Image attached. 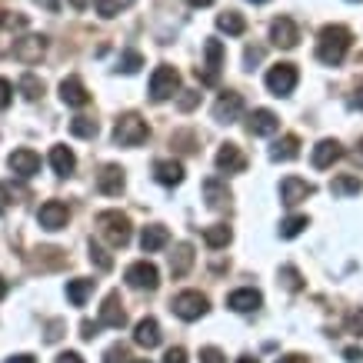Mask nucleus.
Here are the masks:
<instances>
[{
    "instance_id": "nucleus-45",
    "label": "nucleus",
    "mask_w": 363,
    "mask_h": 363,
    "mask_svg": "<svg viewBox=\"0 0 363 363\" xmlns=\"http://www.w3.org/2000/svg\"><path fill=\"white\" fill-rule=\"evenodd\" d=\"M164 363H187V353H184V347H174V350H167Z\"/></svg>"
},
{
    "instance_id": "nucleus-25",
    "label": "nucleus",
    "mask_w": 363,
    "mask_h": 363,
    "mask_svg": "<svg viewBox=\"0 0 363 363\" xmlns=\"http://www.w3.org/2000/svg\"><path fill=\"white\" fill-rule=\"evenodd\" d=\"M50 167H54L57 177H67V174H74V167H77V157L70 154L67 147H54V150H50Z\"/></svg>"
},
{
    "instance_id": "nucleus-50",
    "label": "nucleus",
    "mask_w": 363,
    "mask_h": 363,
    "mask_svg": "<svg viewBox=\"0 0 363 363\" xmlns=\"http://www.w3.org/2000/svg\"><path fill=\"white\" fill-rule=\"evenodd\" d=\"M277 363H307V357H300V353H290V357H284V360Z\"/></svg>"
},
{
    "instance_id": "nucleus-40",
    "label": "nucleus",
    "mask_w": 363,
    "mask_h": 363,
    "mask_svg": "<svg viewBox=\"0 0 363 363\" xmlns=\"http://www.w3.org/2000/svg\"><path fill=\"white\" fill-rule=\"evenodd\" d=\"M280 280L286 284V290H300V286H303L300 284V274L294 270V267H284V270H280Z\"/></svg>"
},
{
    "instance_id": "nucleus-4",
    "label": "nucleus",
    "mask_w": 363,
    "mask_h": 363,
    "mask_svg": "<svg viewBox=\"0 0 363 363\" xmlns=\"http://www.w3.org/2000/svg\"><path fill=\"white\" fill-rule=\"evenodd\" d=\"M203 54H207V64L197 67V77H200V84L217 87V84H220V67H223V44L220 40H207V44H203Z\"/></svg>"
},
{
    "instance_id": "nucleus-44",
    "label": "nucleus",
    "mask_w": 363,
    "mask_h": 363,
    "mask_svg": "<svg viewBox=\"0 0 363 363\" xmlns=\"http://www.w3.org/2000/svg\"><path fill=\"white\" fill-rule=\"evenodd\" d=\"M100 327H104V323H90V320H84V323H80V337H84V340H94Z\"/></svg>"
},
{
    "instance_id": "nucleus-10",
    "label": "nucleus",
    "mask_w": 363,
    "mask_h": 363,
    "mask_svg": "<svg viewBox=\"0 0 363 363\" xmlns=\"http://www.w3.org/2000/svg\"><path fill=\"white\" fill-rule=\"evenodd\" d=\"M44 50H47V40L44 37H37V33L21 37V40L13 44V57H17L21 64H37V60L44 57Z\"/></svg>"
},
{
    "instance_id": "nucleus-47",
    "label": "nucleus",
    "mask_w": 363,
    "mask_h": 363,
    "mask_svg": "<svg viewBox=\"0 0 363 363\" xmlns=\"http://www.w3.org/2000/svg\"><path fill=\"white\" fill-rule=\"evenodd\" d=\"M7 207H11V187H7V184H0V213H4Z\"/></svg>"
},
{
    "instance_id": "nucleus-24",
    "label": "nucleus",
    "mask_w": 363,
    "mask_h": 363,
    "mask_svg": "<svg viewBox=\"0 0 363 363\" xmlns=\"http://www.w3.org/2000/svg\"><path fill=\"white\" fill-rule=\"evenodd\" d=\"M167 240H170L167 227H143V233H140V247H143V253H157L160 247H167Z\"/></svg>"
},
{
    "instance_id": "nucleus-2",
    "label": "nucleus",
    "mask_w": 363,
    "mask_h": 363,
    "mask_svg": "<svg viewBox=\"0 0 363 363\" xmlns=\"http://www.w3.org/2000/svg\"><path fill=\"white\" fill-rule=\"evenodd\" d=\"M147 137H150V127L137 113H123L121 121H117V127H113V140L121 143V147H140Z\"/></svg>"
},
{
    "instance_id": "nucleus-37",
    "label": "nucleus",
    "mask_w": 363,
    "mask_h": 363,
    "mask_svg": "<svg viewBox=\"0 0 363 363\" xmlns=\"http://www.w3.org/2000/svg\"><path fill=\"white\" fill-rule=\"evenodd\" d=\"M104 363H133V357L123 343H117V347H111V350L104 353Z\"/></svg>"
},
{
    "instance_id": "nucleus-13",
    "label": "nucleus",
    "mask_w": 363,
    "mask_h": 363,
    "mask_svg": "<svg viewBox=\"0 0 363 363\" xmlns=\"http://www.w3.org/2000/svg\"><path fill=\"white\" fill-rule=\"evenodd\" d=\"M313 197V184H307V180H300V177H286L284 184H280V200H284L286 207H294V203H300V200Z\"/></svg>"
},
{
    "instance_id": "nucleus-19",
    "label": "nucleus",
    "mask_w": 363,
    "mask_h": 363,
    "mask_svg": "<svg viewBox=\"0 0 363 363\" xmlns=\"http://www.w3.org/2000/svg\"><path fill=\"white\" fill-rule=\"evenodd\" d=\"M240 113H243V97H240V94H223V97L217 100V107H213V117H217V121H223V123L237 121Z\"/></svg>"
},
{
    "instance_id": "nucleus-16",
    "label": "nucleus",
    "mask_w": 363,
    "mask_h": 363,
    "mask_svg": "<svg viewBox=\"0 0 363 363\" xmlns=\"http://www.w3.org/2000/svg\"><path fill=\"white\" fill-rule=\"evenodd\" d=\"M217 167H220L223 174H240L243 167H247V157L240 154L237 143H223L220 154H217Z\"/></svg>"
},
{
    "instance_id": "nucleus-28",
    "label": "nucleus",
    "mask_w": 363,
    "mask_h": 363,
    "mask_svg": "<svg viewBox=\"0 0 363 363\" xmlns=\"http://www.w3.org/2000/svg\"><path fill=\"white\" fill-rule=\"evenodd\" d=\"M363 190V180L353 174H343V177H333L330 184V194L333 197H350V194H360Z\"/></svg>"
},
{
    "instance_id": "nucleus-32",
    "label": "nucleus",
    "mask_w": 363,
    "mask_h": 363,
    "mask_svg": "<svg viewBox=\"0 0 363 363\" xmlns=\"http://www.w3.org/2000/svg\"><path fill=\"white\" fill-rule=\"evenodd\" d=\"M90 290H94V280H70V284H67V297H70L74 307H84L90 297Z\"/></svg>"
},
{
    "instance_id": "nucleus-33",
    "label": "nucleus",
    "mask_w": 363,
    "mask_h": 363,
    "mask_svg": "<svg viewBox=\"0 0 363 363\" xmlns=\"http://www.w3.org/2000/svg\"><path fill=\"white\" fill-rule=\"evenodd\" d=\"M130 4H133V0H100V4H97V13L111 21V17H117L121 11H127Z\"/></svg>"
},
{
    "instance_id": "nucleus-46",
    "label": "nucleus",
    "mask_w": 363,
    "mask_h": 363,
    "mask_svg": "<svg viewBox=\"0 0 363 363\" xmlns=\"http://www.w3.org/2000/svg\"><path fill=\"white\" fill-rule=\"evenodd\" d=\"M200 94H194V90H187V97H180V111H194L197 107Z\"/></svg>"
},
{
    "instance_id": "nucleus-23",
    "label": "nucleus",
    "mask_w": 363,
    "mask_h": 363,
    "mask_svg": "<svg viewBox=\"0 0 363 363\" xmlns=\"http://www.w3.org/2000/svg\"><path fill=\"white\" fill-rule=\"evenodd\" d=\"M340 157H343V150L337 140H320L317 147H313V167H317V170H327V167H330L333 160H340Z\"/></svg>"
},
{
    "instance_id": "nucleus-8",
    "label": "nucleus",
    "mask_w": 363,
    "mask_h": 363,
    "mask_svg": "<svg viewBox=\"0 0 363 363\" xmlns=\"http://www.w3.org/2000/svg\"><path fill=\"white\" fill-rule=\"evenodd\" d=\"M37 220H40L44 230H64L67 220H70V210L60 200H47L44 207H40V213H37Z\"/></svg>"
},
{
    "instance_id": "nucleus-36",
    "label": "nucleus",
    "mask_w": 363,
    "mask_h": 363,
    "mask_svg": "<svg viewBox=\"0 0 363 363\" xmlns=\"http://www.w3.org/2000/svg\"><path fill=\"white\" fill-rule=\"evenodd\" d=\"M21 90H23V97H27V100H37L40 94H44V84L33 77V74H23V77H21Z\"/></svg>"
},
{
    "instance_id": "nucleus-22",
    "label": "nucleus",
    "mask_w": 363,
    "mask_h": 363,
    "mask_svg": "<svg viewBox=\"0 0 363 363\" xmlns=\"http://www.w3.org/2000/svg\"><path fill=\"white\" fill-rule=\"evenodd\" d=\"M260 303H264V297H260L257 290H250V286H247V290H233L230 297H227V307L237 310V313H250V310H257Z\"/></svg>"
},
{
    "instance_id": "nucleus-26",
    "label": "nucleus",
    "mask_w": 363,
    "mask_h": 363,
    "mask_svg": "<svg viewBox=\"0 0 363 363\" xmlns=\"http://www.w3.org/2000/svg\"><path fill=\"white\" fill-rule=\"evenodd\" d=\"M157 180L164 184V187H174V184H180L184 180V167L177 164V160H160V164L154 167Z\"/></svg>"
},
{
    "instance_id": "nucleus-39",
    "label": "nucleus",
    "mask_w": 363,
    "mask_h": 363,
    "mask_svg": "<svg viewBox=\"0 0 363 363\" xmlns=\"http://www.w3.org/2000/svg\"><path fill=\"white\" fill-rule=\"evenodd\" d=\"M90 260L97 264V270H111V267H113L111 253H104V250H100V247H97V243H90Z\"/></svg>"
},
{
    "instance_id": "nucleus-3",
    "label": "nucleus",
    "mask_w": 363,
    "mask_h": 363,
    "mask_svg": "<svg viewBox=\"0 0 363 363\" xmlns=\"http://www.w3.org/2000/svg\"><path fill=\"white\" fill-rule=\"evenodd\" d=\"M97 227L104 230V237L113 243V247H123L130 240V220L123 217L121 210H104L97 217Z\"/></svg>"
},
{
    "instance_id": "nucleus-56",
    "label": "nucleus",
    "mask_w": 363,
    "mask_h": 363,
    "mask_svg": "<svg viewBox=\"0 0 363 363\" xmlns=\"http://www.w3.org/2000/svg\"><path fill=\"white\" fill-rule=\"evenodd\" d=\"M357 160H360V164H363V140L357 143Z\"/></svg>"
},
{
    "instance_id": "nucleus-31",
    "label": "nucleus",
    "mask_w": 363,
    "mask_h": 363,
    "mask_svg": "<svg viewBox=\"0 0 363 363\" xmlns=\"http://www.w3.org/2000/svg\"><path fill=\"white\" fill-rule=\"evenodd\" d=\"M300 154V140L290 133V137H284V140H277L274 143V150H270V157L274 160H294V157Z\"/></svg>"
},
{
    "instance_id": "nucleus-29",
    "label": "nucleus",
    "mask_w": 363,
    "mask_h": 363,
    "mask_svg": "<svg viewBox=\"0 0 363 363\" xmlns=\"http://www.w3.org/2000/svg\"><path fill=\"white\" fill-rule=\"evenodd\" d=\"M230 227L227 223H213V227H207L203 230V240H207V247H213V250H220V247H227L230 243Z\"/></svg>"
},
{
    "instance_id": "nucleus-59",
    "label": "nucleus",
    "mask_w": 363,
    "mask_h": 363,
    "mask_svg": "<svg viewBox=\"0 0 363 363\" xmlns=\"http://www.w3.org/2000/svg\"><path fill=\"white\" fill-rule=\"evenodd\" d=\"M250 4H267V0H250Z\"/></svg>"
},
{
    "instance_id": "nucleus-11",
    "label": "nucleus",
    "mask_w": 363,
    "mask_h": 363,
    "mask_svg": "<svg viewBox=\"0 0 363 363\" xmlns=\"http://www.w3.org/2000/svg\"><path fill=\"white\" fill-rule=\"evenodd\" d=\"M270 37H274L277 47L294 50V47H297V40H300V30H297V23L290 21V17H277L274 27H270Z\"/></svg>"
},
{
    "instance_id": "nucleus-38",
    "label": "nucleus",
    "mask_w": 363,
    "mask_h": 363,
    "mask_svg": "<svg viewBox=\"0 0 363 363\" xmlns=\"http://www.w3.org/2000/svg\"><path fill=\"white\" fill-rule=\"evenodd\" d=\"M140 67H143V57L137 54V50H127V54L121 57V70H123V74H137Z\"/></svg>"
},
{
    "instance_id": "nucleus-35",
    "label": "nucleus",
    "mask_w": 363,
    "mask_h": 363,
    "mask_svg": "<svg viewBox=\"0 0 363 363\" xmlns=\"http://www.w3.org/2000/svg\"><path fill=\"white\" fill-rule=\"evenodd\" d=\"M303 227H307V217H286L284 223H280V237H286V240H290V237H297V233H303Z\"/></svg>"
},
{
    "instance_id": "nucleus-18",
    "label": "nucleus",
    "mask_w": 363,
    "mask_h": 363,
    "mask_svg": "<svg viewBox=\"0 0 363 363\" xmlns=\"http://www.w3.org/2000/svg\"><path fill=\"white\" fill-rule=\"evenodd\" d=\"M133 343L143 347V350H154L157 343H160V323L154 317H147L137 323V330H133Z\"/></svg>"
},
{
    "instance_id": "nucleus-34",
    "label": "nucleus",
    "mask_w": 363,
    "mask_h": 363,
    "mask_svg": "<svg viewBox=\"0 0 363 363\" xmlns=\"http://www.w3.org/2000/svg\"><path fill=\"white\" fill-rule=\"evenodd\" d=\"M70 133H74V137H97V121L77 117V121H70Z\"/></svg>"
},
{
    "instance_id": "nucleus-21",
    "label": "nucleus",
    "mask_w": 363,
    "mask_h": 363,
    "mask_svg": "<svg viewBox=\"0 0 363 363\" xmlns=\"http://www.w3.org/2000/svg\"><path fill=\"white\" fill-rule=\"evenodd\" d=\"M97 187H100V194H107V197L121 194L123 190V170L117 164H107L104 170H100V177H97Z\"/></svg>"
},
{
    "instance_id": "nucleus-30",
    "label": "nucleus",
    "mask_w": 363,
    "mask_h": 363,
    "mask_svg": "<svg viewBox=\"0 0 363 363\" xmlns=\"http://www.w3.org/2000/svg\"><path fill=\"white\" fill-rule=\"evenodd\" d=\"M217 27H220L223 33H230V37H240V33L247 30V21H243L237 11H227V13L217 17Z\"/></svg>"
},
{
    "instance_id": "nucleus-15",
    "label": "nucleus",
    "mask_w": 363,
    "mask_h": 363,
    "mask_svg": "<svg viewBox=\"0 0 363 363\" xmlns=\"http://www.w3.org/2000/svg\"><path fill=\"white\" fill-rule=\"evenodd\" d=\"M60 100H64L67 107H87L90 94H87V87L80 84V77H67L64 84H60Z\"/></svg>"
},
{
    "instance_id": "nucleus-42",
    "label": "nucleus",
    "mask_w": 363,
    "mask_h": 363,
    "mask_svg": "<svg viewBox=\"0 0 363 363\" xmlns=\"http://www.w3.org/2000/svg\"><path fill=\"white\" fill-rule=\"evenodd\" d=\"M11 100H13V87H11V80H4V77H0V111H7V107H11Z\"/></svg>"
},
{
    "instance_id": "nucleus-60",
    "label": "nucleus",
    "mask_w": 363,
    "mask_h": 363,
    "mask_svg": "<svg viewBox=\"0 0 363 363\" xmlns=\"http://www.w3.org/2000/svg\"><path fill=\"white\" fill-rule=\"evenodd\" d=\"M4 21H7V17H4V13H0V23H4Z\"/></svg>"
},
{
    "instance_id": "nucleus-54",
    "label": "nucleus",
    "mask_w": 363,
    "mask_h": 363,
    "mask_svg": "<svg viewBox=\"0 0 363 363\" xmlns=\"http://www.w3.org/2000/svg\"><path fill=\"white\" fill-rule=\"evenodd\" d=\"M7 297V280H4V277H0V300Z\"/></svg>"
},
{
    "instance_id": "nucleus-41",
    "label": "nucleus",
    "mask_w": 363,
    "mask_h": 363,
    "mask_svg": "<svg viewBox=\"0 0 363 363\" xmlns=\"http://www.w3.org/2000/svg\"><path fill=\"white\" fill-rule=\"evenodd\" d=\"M200 363H227V357H223L217 347H203V350H200Z\"/></svg>"
},
{
    "instance_id": "nucleus-52",
    "label": "nucleus",
    "mask_w": 363,
    "mask_h": 363,
    "mask_svg": "<svg viewBox=\"0 0 363 363\" xmlns=\"http://www.w3.org/2000/svg\"><path fill=\"white\" fill-rule=\"evenodd\" d=\"M37 4H44V7H47V11H50V13H57V11H60V4H57V0H37Z\"/></svg>"
},
{
    "instance_id": "nucleus-20",
    "label": "nucleus",
    "mask_w": 363,
    "mask_h": 363,
    "mask_svg": "<svg viewBox=\"0 0 363 363\" xmlns=\"http://www.w3.org/2000/svg\"><path fill=\"white\" fill-rule=\"evenodd\" d=\"M203 194H207V203L213 210H223L230 203V190H227V184H223L220 177H207L203 180Z\"/></svg>"
},
{
    "instance_id": "nucleus-51",
    "label": "nucleus",
    "mask_w": 363,
    "mask_h": 363,
    "mask_svg": "<svg viewBox=\"0 0 363 363\" xmlns=\"http://www.w3.org/2000/svg\"><path fill=\"white\" fill-rule=\"evenodd\" d=\"M90 4H94V0H70V7H74V11H87Z\"/></svg>"
},
{
    "instance_id": "nucleus-55",
    "label": "nucleus",
    "mask_w": 363,
    "mask_h": 363,
    "mask_svg": "<svg viewBox=\"0 0 363 363\" xmlns=\"http://www.w3.org/2000/svg\"><path fill=\"white\" fill-rule=\"evenodd\" d=\"M190 4H194V7H210L213 0H190Z\"/></svg>"
},
{
    "instance_id": "nucleus-5",
    "label": "nucleus",
    "mask_w": 363,
    "mask_h": 363,
    "mask_svg": "<svg viewBox=\"0 0 363 363\" xmlns=\"http://www.w3.org/2000/svg\"><path fill=\"white\" fill-rule=\"evenodd\" d=\"M297 80H300V74L294 64H277V67H270V74H267V87H270L274 97H290L294 87H297Z\"/></svg>"
},
{
    "instance_id": "nucleus-17",
    "label": "nucleus",
    "mask_w": 363,
    "mask_h": 363,
    "mask_svg": "<svg viewBox=\"0 0 363 363\" xmlns=\"http://www.w3.org/2000/svg\"><path fill=\"white\" fill-rule=\"evenodd\" d=\"M247 127H250L253 137H270V133L280 130V121H277L274 111H253L250 121H247Z\"/></svg>"
},
{
    "instance_id": "nucleus-57",
    "label": "nucleus",
    "mask_w": 363,
    "mask_h": 363,
    "mask_svg": "<svg viewBox=\"0 0 363 363\" xmlns=\"http://www.w3.org/2000/svg\"><path fill=\"white\" fill-rule=\"evenodd\" d=\"M357 107L363 111V87H360V94H357Z\"/></svg>"
},
{
    "instance_id": "nucleus-27",
    "label": "nucleus",
    "mask_w": 363,
    "mask_h": 363,
    "mask_svg": "<svg viewBox=\"0 0 363 363\" xmlns=\"http://www.w3.org/2000/svg\"><path fill=\"white\" fill-rule=\"evenodd\" d=\"M190 267H194V247H190V243H180V247H177V253L170 257V274L184 277Z\"/></svg>"
},
{
    "instance_id": "nucleus-58",
    "label": "nucleus",
    "mask_w": 363,
    "mask_h": 363,
    "mask_svg": "<svg viewBox=\"0 0 363 363\" xmlns=\"http://www.w3.org/2000/svg\"><path fill=\"white\" fill-rule=\"evenodd\" d=\"M237 363H257V360H253V357H240V360H237Z\"/></svg>"
},
{
    "instance_id": "nucleus-53",
    "label": "nucleus",
    "mask_w": 363,
    "mask_h": 363,
    "mask_svg": "<svg viewBox=\"0 0 363 363\" xmlns=\"http://www.w3.org/2000/svg\"><path fill=\"white\" fill-rule=\"evenodd\" d=\"M7 363H33V357H30V353H21V357H11Z\"/></svg>"
},
{
    "instance_id": "nucleus-9",
    "label": "nucleus",
    "mask_w": 363,
    "mask_h": 363,
    "mask_svg": "<svg viewBox=\"0 0 363 363\" xmlns=\"http://www.w3.org/2000/svg\"><path fill=\"white\" fill-rule=\"evenodd\" d=\"M127 284H130L133 290H157V284H160V274H157L154 264L140 260V264H133L130 270H127Z\"/></svg>"
},
{
    "instance_id": "nucleus-43",
    "label": "nucleus",
    "mask_w": 363,
    "mask_h": 363,
    "mask_svg": "<svg viewBox=\"0 0 363 363\" xmlns=\"http://www.w3.org/2000/svg\"><path fill=\"white\" fill-rule=\"evenodd\" d=\"M347 327H350V333H357V337H363V310H353L350 320H347Z\"/></svg>"
},
{
    "instance_id": "nucleus-7",
    "label": "nucleus",
    "mask_w": 363,
    "mask_h": 363,
    "mask_svg": "<svg viewBox=\"0 0 363 363\" xmlns=\"http://www.w3.org/2000/svg\"><path fill=\"white\" fill-rule=\"evenodd\" d=\"M174 313L180 320H197V317H203L207 313V297L203 294H197V290H184V294H177L174 297Z\"/></svg>"
},
{
    "instance_id": "nucleus-49",
    "label": "nucleus",
    "mask_w": 363,
    "mask_h": 363,
    "mask_svg": "<svg viewBox=\"0 0 363 363\" xmlns=\"http://www.w3.org/2000/svg\"><path fill=\"white\" fill-rule=\"evenodd\" d=\"M343 357H347L350 363H363V350H357V347H350V350L343 353Z\"/></svg>"
},
{
    "instance_id": "nucleus-6",
    "label": "nucleus",
    "mask_w": 363,
    "mask_h": 363,
    "mask_svg": "<svg viewBox=\"0 0 363 363\" xmlns=\"http://www.w3.org/2000/svg\"><path fill=\"white\" fill-rule=\"evenodd\" d=\"M180 90V74H177L174 67H157L154 77H150V97L160 104V100H170Z\"/></svg>"
},
{
    "instance_id": "nucleus-48",
    "label": "nucleus",
    "mask_w": 363,
    "mask_h": 363,
    "mask_svg": "<svg viewBox=\"0 0 363 363\" xmlns=\"http://www.w3.org/2000/svg\"><path fill=\"white\" fill-rule=\"evenodd\" d=\"M57 363H84V360H80V353L67 350V353H60V357H57Z\"/></svg>"
},
{
    "instance_id": "nucleus-12",
    "label": "nucleus",
    "mask_w": 363,
    "mask_h": 363,
    "mask_svg": "<svg viewBox=\"0 0 363 363\" xmlns=\"http://www.w3.org/2000/svg\"><path fill=\"white\" fill-rule=\"evenodd\" d=\"M100 323H104V327H113V330L127 327V310H123V303H121V294H111V297L104 300V307H100Z\"/></svg>"
},
{
    "instance_id": "nucleus-14",
    "label": "nucleus",
    "mask_w": 363,
    "mask_h": 363,
    "mask_svg": "<svg viewBox=\"0 0 363 363\" xmlns=\"http://www.w3.org/2000/svg\"><path fill=\"white\" fill-rule=\"evenodd\" d=\"M7 164H11V170L17 177H33L40 170V157L33 154V150H27V147H21V150H13V154L7 157Z\"/></svg>"
},
{
    "instance_id": "nucleus-1",
    "label": "nucleus",
    "mask_w": 363,
    "mask_h": 363,
    "mask_svg": "<svg viewBox=\"0 0 363 363\" xmlns=\"http://www.w3.org/2000/svg\"><path fill=\"white\" fill-rule=\"evenodd\" d=\"M353 44V33L347 30V27H340V23H330V27H323L320 30V40H317V60L327 67H337L347 57V50H350Z\"/></svg>"
}]
</instances>
